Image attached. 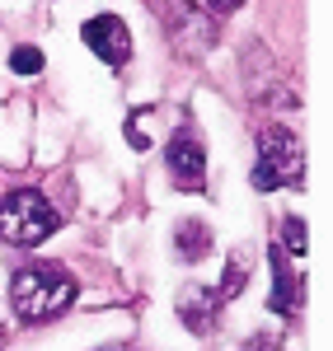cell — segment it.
Here are the masks:
<instances>
[{"label":"cell","mask_w":333,"mask_h":351,"mask_svg":"<svg viewBox=\"0 0 333 351\" xmlns=\"http://www.w3.org/2000/svg\"><path fill=\"white\" fill-rule=\"evenodd\" d=\"M80 295L76 276L56 263H28L10 276V304L24 324H47V319H61Z\"/></svg>","instance_id":"6da1fadb"},{"label":"cell","mask_w":333,"mask_h":351,"mask_svg":"<svg viewBox=\"0 0 333 351\" xmlns=\"http://www.w3.org/2000/svg\"><path fill=\"white\" fill-rule=\"evenodd\" d=\"M253 188L277 192V188H306V145L286 127H263L258 136V160H253Z\"/></svg>","instance_id":"7a4b0ae2"},{"label":"cell","mask_w":333,"mask_h":351,"mask_svg":"<svg viewBox=\"0 0 333 351\" xmlns=\"http://www.w3.org/2000/svg\"><path fill=\"white\" fill-rule=\"evenodd\" d=\"M56 225H61V216L38 188H14L0 202V239L14 248H38L47 234H56Z\"/></svg>","instance_id":"3957f363"},{"label":"cell","mask_w":333,"mask_h":351,"mask_svg":"<svg viewBox=\"0 0 333 351\" xmlns=\"http://www.w3.org/2000/svg\"><path fill=\"white\" fill-rule=\"evenodd\" d=\"M169 43H174V52L188 56V61H202V56L216 47V24L188 5V0H174V10H169Z\"/></svg>","instance_id":"277c9868"},{"label":"cell","mask_w":333,"mask_h":351,"mask_svg":"<svg viewBox=\"0 0 333 351\" xmlns=\"http://www.w3.org/2000/svg\"><path fill=\"white\" fill-rule=\"evenodd\" d=\"M165 164H169V178H174L179 192H207V150H202L193 127H179L169 136Z\"/></svg>","instance_id":"5b68a950"},{"label":"cell","mask_w":333,"mask_h":351,"mask_svg":"<svg viewBox=\"0 0 333 351\" xmlns=\"http://www.w3.org/2000/svg\"><path fill=\"white\" fill-rule=\"evenodd\" d=\"M80 38H84V47L99 56L104 66H113V71L132 61V28L122 24L117 14H94V19H84Z\"/></svg>","instance_id":"8992f818"},{"label":"cell","mask_w":333,"mask_h":351,"mask_svg":"<svg viewBox=\"0 0 333 351\" xmlns=\"http://www.w3.org/2000/svg\"><path fill=\"white\" fill-rule=\"evenodd\" d=\"M179 319L188 324V332H197V337H207L211 332V324H216V309H221V295L211 291V286H188L183 295H179Z\"/></svg>","instance_id":"52a82bcc"},{"label":"cell","mask_w":333,"mask_h":351,"mask_svg":"<svg viewBox=\"0 0 333 351\" xmlns=\"http://www.w3.org/2000/svg\"><path fill=\"white\" fill-rule=\"evenodd\" d=\"M268 263H273V295H268V309L291 319V314L301 309V276L291 271V263H286L282 248H268Z\"/></svg>","instance_id":"ba28073f"},{"label":"cell","mask_w":333,"mask_h":351,"mask_svg":"<svg viewBox=\"0 0 333 351\" xmlns=\"http://www.w3.org/2000/svg\"><path fill=\"white\" fill-rule=\"evenodd\" d=\"M174 253H179L183 263H202V258L211 253V225H207V220H183V225L174 230Z\"/></svg>","instance_id":"9c48e42d"},{"label":"cell","mask_w":333,"mask_h":351,"mask_svg":"<svg viewBox=\"0 0 333 351\" xmlns=\"http://www.w3.org/2000/svg\"><path fill=\"white\" fill-rule=\"evenodd\" d=\"M244 276H249V258H244V248H235V253H230V263H225L221 286H216V295H221V304H225V300H235V295H240Z\"/></svg>","instance_id":"30bf717a"},{"label":"cell","mask_w":333,"mask_h":351,"mask_svg":"<svg viewBox=\"0 0 333 351\" xmlns=\"http://www.w3.org/2000/svg\"><path fill=\"white\" fill-rule=\"evenodd\" d=\"M282 243H286V253L306 258V248H310V230H306V220H301V216H286V220H282Z\"/></svg>","instance_id":"8fae6325"},{"label":"cell","mask_w":333,"mask_h":351,"mask_svg":"<svg viewBox=\"0 0 333 351\" xmlns=\"http://www.w3.org/2000/svg\"><path fill=\"white\" fill-rule=\"evenodd\" d=\"M10 71H14V75H38V71H43V52H38V47H14V52H10Z\"/></svg>","instance_id":"7c38bea8"},{"label":"cell","mask_w":333,"mask_h":351,"mask_svg":"<svg viewBox=\"0 0 333 351\" xmlns=\"http://www.w3.org/2000/svg\"><path fill=\"white\" fill-rule=\"evenodd\" d=\"M202 5H207V10H216V14H235L244 0H202Z\"/></svg>","instance_id":"4fadbf2b"},{"label":"cell","mask_w":333,"mask_h":351,"mask_svg":"<svg viewBox=\"0 0 333 351\" xmlns=\"http://www.w3.org/2000/svg\"><path fill=\"white\" fill-rule=\"evenodd\" d=\"M99 351H127V347H99Z\"/></svg>","instance_id":"5bb4252c"}]
</instances>
